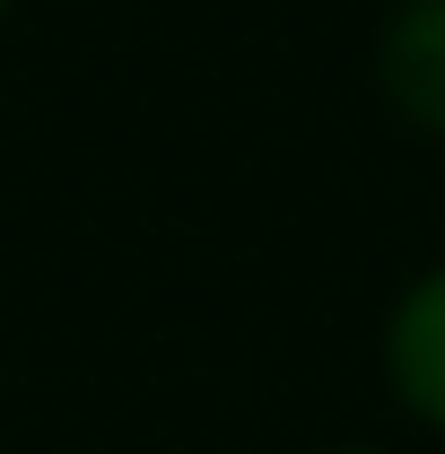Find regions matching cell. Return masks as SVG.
<instances>
[{
    "label": "cell",
    "mask_w": 445,
    "mask_h": 454,
    "mask_svg": "<svg viewBox=\"0 0 445 454\" xmlns=\"http://www.w3.org/2000/svg\"><path fill=\"white\" fill-rule=\"evenodd\" d=\"M0 18H9V0H0Z\"/></svg>",
    "instance_id": "obj_4"
},
{
    "label": "cell",
    "mask_w": 445,
    "mask_h": 454,
    "mask_svg": "<svg viewBox=\"0 0 445 454\" xmlns=\"http://www.w3.org/2000/svg\"><path fill=\"white\" fill-rule=\"evenodd\" d=\"M376 88L410 131L445 140V0H393L376 27Z\"/></svg>",
    "instance_id": "obj_1"
},
{
    "label": "cell",
    "mask_w": 445,
    "mask_h": 454,
    "mask_svg": "<svg viewBox=\"0 0 445 454\" xmlns=\"http://www.w3.org/2000/svg\"><path fill=\"white\" fill-rule=\"evenodd\" d=\"M324 454H385V446H324Z\"/></svg>",
    "instance_id": "obj_3"
},
{
    "label": "cell",
    "mask_w": 445,
    "mask_h": 454,
    "mask_svg": "<svg viewBox=\"0 0 445 454\" xmlns=\"http://www.w3.org/2000/svg\"><path fill=\"white\" fill-rule=\"evenodd\" d=\"M385 376H393V402L410 419L445 428V262L419 271V280L393 297L385 315Z\"/></svg>",
    "instance_id": "obj_2"
}]
</instances>
